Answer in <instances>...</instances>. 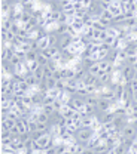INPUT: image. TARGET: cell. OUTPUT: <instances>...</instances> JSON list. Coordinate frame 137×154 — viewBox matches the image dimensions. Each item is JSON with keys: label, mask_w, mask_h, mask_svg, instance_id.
<instances>
[{"label": "cell", "mask_w": 137, "mask_h": 154, "mask_svg": "<svg viewBox=\"0 0 137 154\" xmlns=\"http://www.w3.org/2000/svg\"><path fill=\"white\" fill-rule=\"evenodd\" d=\"M82 154H97V153L94 151V148H88V147H86V148L82 151Z\"/></svg>", "instance_id": "obj_41"}, {"label": "cell", "mask_w": 137, "mask_h": 154, "mask_svg": "<svg viewBox=\"0 0 137 154\" xmlns=\"http://www.w3.org/2000/svg\"><path fill=\"white\" fill-rule=\"evenodd\" d=\"M131 99H133V102H137V92L133 94V98H131Z\"/></svg>", "instance_id": "obj_43"}, {"label": "cell", "mask_w": 137, "mask_h": 154, "mask_svg": "<svg viewBox=\"0 0 137 154\" xmlns=\"http://www.w3.org/2000/svg\"><path fill=\"white\" fill-rule=\"evenodd\" d=\"M38 123H51V116L43 113V111H39V117H38Z\"/></svg>", "instance_id": "obj_13"}, {"label": "cell", "mask_w": 137, "mask_h": 154, "mask_svg": "<svg viewBox=\"0 0 137 154\" xmlns=\"http://www.w3.org/2000/svg\"><path fill=\"white\" fill-rule=\"evenodd\" d=\"M42 2H43V3H46V5H49V3H52L54 0H42Z\"/></svg>", "instance_id": "obj_44"}, {"label": "cell", "mask_w": 137, "mask_h": 154, "mask_svg": "<svg viewBox=\"0 0 137 154\" xmlns=\"http://www.w3.org/2000/svg\"><path fill=\"white\" fill-rule=\"evenodd\" d=\"M136 139H137V132H136Z\"/></svg>", "instance_id": "obj_47"}, {"label": "cell", "mask_w": 137, "mask_h": 154, "mask_svg": "<svg viewBox=\"0 0 137 154\" xmlns=\"http://www.w3.org/2000/svg\"><path fill=\"white\" fill-rule=\"evenodd\" d=\"M39 45H40V52L45 51V49H48V48L51 46V45H49V40H48V36L39 38Z\"/></svg>", "instance_id": "obj_21"}, {"label": "cell", "mask_w": 137, "mask_h": 154, "mask_svg": "<svg viewBox=\"0 0 137 154\" xmlns=\"http://www.w3.org/2000/svg\"><path fill=\"white\" fill-rule=\"evenodd\" d=\"M128 150H130V148H128V147L122 142V144H119L116 148H115V153H116V154H127V151H128Z\"/></svg>", "instance_id": "obj_28"}, {"label": "cell", "mask_w": 137, "mask_h": 154, "mask_svg": "<svg viewBox=\"0 0 137 154\" xmlns=\"http://www.w3.org/2000/svg\"><path fill=\"white\" fill-rule=\"evenodd\" d=\"M12 24H14L12 19H9L8 17H3L2 18V31H11Z\"/></svg>", "instance_id": "obj_9"}, {"label": "cell", "mask_w": 137, "mask_h": 154, "mask_svg": "<svg viewBox=\"0 0 137 154\" xmlns=\"http://www.w3.org/2000/svg\"><path fill=\"white\" fill-rule=\"evenodd\" d=\"M64 107H66V102H63L61 99H55V101H54V108H55V111H61Z\"/></svg>", "instance_id": "obj_30"}, {"label": "cell", "mask_w": 137, "mask_h": 154, "mask_svg": "<svg viewBox=\"0 0 137 154\" xmlns=\"http://www.w3.org/2000/svg\"><path fill=\"white\" fill-rule=\"evenodd\" d=\"M80 62H82L83 68H86V70H90V68H91V67L96 64V62H94L91 58H82V59H80Z\"/></svg>", "instance_id": "obj_20"}, {"label": "cell", "mask_w": 137, "mask_h": 154, "mask_svg": "<svg viewBox=\"0 0 137 154\" xmlns=\"http://www.w3.org/2000/svg\"><path fill=\"white\" fill-rule=\"evenodd\" d=\"M52 74H54V73H52V71H51V70H49V68L45 65V67H43V76H45V80H46V79H51V77H52Z\"/></svg>", "instance_id": "obj_35"}, {"label": "cell", "mask_w": 137, "mask_h": 154, "mask_svg": "<svg viewBox=\"0 0 137 154\" xmlns=\"http://www.w3.org/2000/svg\"><path fill=\"white\" fill-rule=\"evenodd\" d=\"M67 30H69V24H58L57 25V30H55V33L61 36V34H66L67 33Z\"/></svg>", "instance_id": "obj_19"}, {"label": "cell", "mask_w": 137, "mask_h": 154, "mask_svg": "<svg viewBox=\"0 0 137 154\" xmlns=\"http://www.w3.org/2000/svg\"><path fill=\"white\" fill-rule=\"evenodd\" d=\"M83 105H85V99L80 98V96H78V95H73L69 101H67V107L72 108L73 111H79Z\"/></svg>", "instance_id": "obj_2"}, {"label": "cell", "mask_w": 137, "mask_h": 154, "mask_svg": "<svg viewBox=\"0 0 137 154\" xmlns=\"http://www.w3.org/2000/svg\"><path fill=\"white\" fill-rule=\"evenodd\" d=\"M38 55H39V52L30 51V52H27V55H25V61H27V62H33V61L38 59Z\"/></svg>", "instance_id": "obj_22"}, {"label": "cell", "mask_w": 137, "mask_h": 154, "mask_svg": "<svg viewBox=\"0 0 137 154\" xmlns=\"http://www.w3.org/2000/svg\"><path fill=\"white\" fill-rule=\"evenodd\" d=\"M64 76H66V79H76V70L73 67H66L64 68Z\"/></svg>", "instance_id": "obj_16"}, {"label": "cell", "mask_w": 137, "mask_h": 154, "mask_svg": "<svg viewBox=\"0 0 137 154\" xmlns=\"http://www.w3.org/2000/svg\"><path fill=\"white\" fill-rule=\"evenodd\" d=\"M75 95H78V96H80V98H83V99H85L86 96H90V94H88V89L85 88V89H78Z\"/></svg>", "instance_id": "obj_32"}, {"label": "cell", "mask_w": 137, "mask_h": 154, "mask_svg": "<svg viewBox=\"0 0 137 154\" xmlns=\"http://www.w3.org/2000/svg\"><path fill=\"white\" fill-rule=\"evenodd\" d=\"M48 40H49V45H51V46H58L60 36L57 33H49V34H48Z\"/></svg>", "instance_id": "obj_14"}, {"label": "cell", "mask_w": 137, "mask_h": 154, "mask_svg": "<svg viewBox=\"0 0 137 154\" xmlns=\"http://www.w3.org/2000/svg\"><path fill=\"white\" fill-rule=\"evenodd\" d=\"M43 135H45V132H42V131H36V132H33V134H31V138H33L34 141H38V139L42 138Z\"/></svg>", "instance_id": "obj_36"}, {"label": "cell", "mask_w": 137, "mask_h": 154, "mask_svg": "<svg viewBox=\"0 0 137 154\" xmlns=\"http://www.w3.org/2000/svg\"><path fill=\"white\" fill-rule=\"evenodd\" d=\"M125 88H127V85H121V83H118L116 88H115V96H116L118 101H121L122 99V96H124V92H125Z\"/></svg>", "instance_id": "obj_10"}, {"label": "cell", "mask_w": 137, "mask_h": 154, "mask_svg": "<svg viewBox=\"0 0 137 154\" xmlns=\"http://www.w3.org/2000/svg\"><path fill=\"white\" fill-rule=\"evenodd\" d=\"M101 142H104V141H101V139H100V136L96 134L93 138H91V141L88 142V148H96V147H98Z\"/></svg>", "instance_id": "obj_11"}, {"label": "cell", "mask_w": 137, "mask_h": 154, "mask_svg": "<svg viewBox=\"0 0 137 154\" xmlns=\"http://www.w3.org/2000/svg\"><path fill=\"white\" fill-rule=\"evenodd\" d=\"M42 111L46 113V114L52 116L55 113V108H54V104H49V105H42Z\"/></svg>", "instance_id": "obj_26"}, {"label": "cell", "mask_w": 137, "mask_h": 154, "mask_svg": "<svg viewBox=\"0 0 137 154\" xmlns=\"http://www.w3.org/2000/svg\"><path fill=\"white\" fill-rule=\"evenodd\" d=\"M9 62H11V64H12V65H14V67H15V65H18V64H21V62H22V61H21L20 58L17 57V55H15V57L12 58V59H11V61H9Z\"/></svg>", "instance_id": "obj_38"}, {"label": "cell", "mask_w": 137, "mask_h": 154, "mask_svg": "<svg viewBox=\"0 0 137 154\" xmlns=\"http://www.w3.org/2000/svg\"><path fill=\"white\" fill-rule=\"evenodd\" d=\"M94 2H97V3H98V2H101V0H94Z\"/></svg>", "instance_id": "obj_46"}, {"label": "cell", "mask_w": 137, "mask_h": 154, "mask_svg": "<svg viewBox=\"0 0 137 154\" xmlns=\"http://www.w3.org/2000/svg\"><path fill=\"white\" fill-rule=\"evenodd\" d=\"M94 135H96V132L91 128H80L76 134V138H78L79 144H82L83 147H88V142L91 141V138Z\"/></svg>", "instance_id": "obj_1"}, {"label": "cell", "mask_w": 137, "mask_h": 154, "mask_svg": "<svg viewBox=\"0 0 137 154\" xmlns=\"http://www.w3.org/2000/svg\"><path fill=\"white\" fill-rule=\"evenodd\" d=\"M97 108H98V111H100V113H104V111H109V110H112V105H110L109 99H103V98H100Z\"/></svg>", "instance_id": "obj_6"}, {"label": "cell", "mask_w": 137, "mask_h": 154, "mask_svg": "<svg viewBox=\"0 0 137 154\" xmlns=\"http://www.w3.org/2000/svg\"><path fill=\"white\" fill-rule=\"evenodd\" d=\"M20 49H21V51H24L25 54H27V52H30V51H31V48H30V42L27 40L25 43H22V45L20 46Z\"/></svg>", "instance_id": "obj_34"}, {"label": "cell", "mask_w": 137, "mask_h": 154, "mask_svg": "<svg viewBox=\"0 0 137 154\" xmlns=\"http://www.w3.org/2000/svg\"><path fill=\"white\" fill-rule=\"evenodd\" d=\"M124 27H127V28H136L137 27V15L134 17V18H127L125 24H124Z\"/></svg>", "instance_id": "obj_18"}, {"label": "cell", "mask_w": 137, "mask_h": 154, "mask_svg": "<svg viewBox=\"0 0 137 154\" xmlns=\"http://www.w3.org/2000/svg\"><path fill=\"white\" fill-rule=\"evenodd\" d=\"M24 64H25V70H28V71H31V73H34V71L40 67L38 61H33V62H27V61H25Z\"/></svg>", "instance_id": "obj_15"}, {"label": "cell", "mask_w": 137, "mask_h": 154, "mask_svg": "<svg viewBox=\"0 0 137 154\" xmlns=\"http://www.w3.org/2000/svg\"><path fill=\"white\" fill-rule=\"evenodd\" d=\"M11 134H12V136H18V135H21L20 129H18V126H17V125H15V126L11 129Z\"/></svg>", "instance_id": "obj_39"}, {"label": "cell", "mask_w": 137, "mask_h": 154, "mask_svg": "<svg viewBox=\"0 0 137 154\" xmlns=\"http://www.w3.org/2000/svg\"><path fill=\"white\" fill-rule=\"evenodd\" d=\"M60 113L63 114V117H64V119H72V117H73V114H75V111H73L72 108H69V107H67V104H66V107H64V108H63Z\"/></svg>", "instance_id": "obj_17"}, {"label": "cell", "mask_w": 137, "mask_h": 154, "mask_svg": "<svg viewBox=\"0 0 137 154\" xmlns=\"http://www.w3.org/2000/svg\"><path fill=\"white\" fill-rule=\"evenodd\" d=\"M15 125H17V122H15V120H12V119L6 117V119H3V120H2V131H11Z\"/></svg>", "instance_id": "obj_7"}, {"label": "cell", "mask_w": 137, "mask_h": 154, "mask_svg": "<svg viewBox=\"0 0 137 154\" xmlns=\"http://www.w3.org/2000/svg\"><path fill=\"white\" fill-rule=\"evenodd\" d=\"M45 154H57V148L55 147H51V148L45 150Z\"/></svg>", "instance_id": "obj_40"}, {"label": "cell", "mask_w": 137, "mask_h": 154, "mask_svg": "<svg viewBox=\"0 0 137 154\" xmlns=\"http://www.w3.org/2000/svg\"><path fill=\"white\" fill-rule=\"evenodd\" d=\"M121 132L124 135V138H136L137 128L133 125V123H127V125L121 129Z\"/></svg>", "instance_id": "obj_5"}, {"label": "cell", "mask_w": 137, "mask_h": 154, "mask_svg": "<svg viewBox=\"0 0 137 154\" xmlns=\"http://www.w3.org/2000/svg\"><path fill=\"white\" fill-rule=\"evenodd\" d=\"M72 43H73V37L70 36V34H61L60 36V40H58V48L63 51V49H69L70 46H72Z\"/></svg>", "instance_id": "obj_3"}, {"label": "cell", "mask_w": 137, "mask_h": 154, "mask_svg": "<svg viewBox=\"0 0 137 154\" xmlns=\"http://www.w3.org/2000/svg\"><path fill=\"white\" fill-rule=\"evenodd\" d=\"M34 76L38 77V80H39V82L45 80V76H43V67H39V68L34 71Z\"/></svg>", "instance_id": "obj_31"}, {"label": "cell", "mask_w": 137, "mask_h": 154, "mask_svg": "<svg viewBox=\"0 0 137 154\" xmlns=\"http://www.w3.org/2000/svg\"><path fill=\"white\" fill-rule=\"evenodd\" d=\"M38 131V122H28V132L33 134Z\"/></svg>", "instance_id": "obj_33"}, {"label": "cell", "mask_w": 137, "mask_h": 154, "mask_svg": "<svg viewBox=\"0 0 137 154\" xmlns=\"http://www.w3.org/2000/svg\"><path fill=\"white\" fill-rule=\"evenodd\" d=\"M133 67H134V68H136V71H137V64H136V65H133Z\"/></svg>", "instance_id": "obj_45"}, {"label": "cell", "mask_w": 137, "mask_h": 154, "mask_svg": "<svg viewBox=\"0 0 137 154\" xmlns=\"http://www.w3.org/2000/svg\"><path fill=\"white\" fill-rule=\"evenodd\" d=\"M55 2H61V0H55Z\"/></svg>", "instance_id": "obj_48"}, {"label": "cell", "mask_w": 137, "mask_h": 154, "mask_svg": "<svg viewBox=\"0 0 137 154\" xmlns=\"http://www.w3.org/2000/svg\"><path fill=\"white\" fill-rule=\"evenodd\" d=\"M113 42H115V37H110V36L104 40V43H109V45H113Z\"/></svg>", "instance_id": "obj_42"}, {"label": "cell", "mask_w": 137, "mask_h": 154, "mask_svg": "<svg viewBox=\"0 0 137 154\" xmlns=\"http://www.w3.org/2000/svg\"><path fill=\"white\" fill-rule=\"evenodd\" d=\"M52 77H54L57 82H58V80H63V79H66V76H64V68H58L57 71H54Z\"/></svg>", "instance_id": "obj_27"}, {"label": "cell", "mask_w": 137, "mask_h": 154, "mask_svg": "<svg viewBox=\"0 0 137 154\" xmlns=\"http://www.w3.org/2000/svg\"><path fill=\"white\" fill-rule=\"evenodd\" d=\"M93 122H94V117H91V116L83 117V119H82V128H91Z\"/></svg>", "instance_id": "obj_24"}, {"label": "cell", "mask_w": 137, "mask_h": 154, "mask_svg": "<svg viewBox=\"0 0 137 154\" xmlns=\"http://www.w3.org/2000/svg\"><path fill=\"white\" fill-rule=\"evenodd\" d=\"M54 101H55V98H52V96H46L45 99H43V104L42 105H49V104H54Z\"/></svg>", "instance_id": "obj_37"}, {"label": "cell", "mask_w": 137, "mask_h": 154, "mask_svg": "<svg viewBox=\"0 0 137 154\" xmlns=\"http://www.w3.org/2000/svg\"><path fill=\"white\" fill-rule=\"evenodd\" d=\"M121 74L125 77V80H127V83H128V82L134 80V76H136V68H134L133 65H128V64H127V65L122 68Z\"/></svg>", "instance_id": "obj_4"}, {"label": "cell", "mask_w": 137, "mask_h": 154, "mask_svg": "<svg viewBox=\"0 0 137 154\" xmlns=\"http://www.w3.org/2000/svg\"><path fill=\"white\" fill-rule=\"evenodd\" d=\"M88 73H91V74H94V76H100V73H101V68H100V64L98 62H96L90 70H88Z\"/></svg>", "instance_id": "obj_25"}, {"label": "cell", "mask_w": 137, "mask_h": 154, "mask_svg": "<svg viewBox=\"0 0 137 154\" xmlns=\"http://www.w3.org/2000/svg\"><path fill=\"white\" fill-rule=\"evenodd\" d=\"M98 80L97 76H94V74H91V73H88L86 76H85V79H83V82H85V85L86 86H91V85H96Z\"/></svg>", "instance_id": "obj_12"}, {"label": "cell", "mask_w": 137, "mask_h": 154, "mask_svg": "<svg viewBox=\"0 0 137 154\" xmlns=\"http://www.w3.org/2000/svg\"><path fill=\"white\" fill-rule=\"evenodd\" d=\"M109 11L112 12V15L113 17H116V15H121L122 14V8H121V2L119 0H115L112 5H110V8H109Z\"/></svg>", "instance_id": "obj_8"}, {"label": "cell", "mask_w": 137, "mask_h": 154, "mask_svg": "<svg viewBox=\"0 0 137 154\" xmlns=\"http://www.w3.org/2000/svg\"><path fill=\"white\" fill-rule=\"evenodd\" d=\"M38 62H39V65L40 67H45V65H48V62H49V59L45 57L42 52H39V55H38V59H36Z\"/></svg>", "instance_id": "obj_23"}, {"label": "cell", "mask_w": 137, "mask_h": 154, "mask_svg": "<svg viewBox=\"0 0 137 154\" xmlns=\"http://www.w3.org/2000/svg\"><path fill=\"white\" fill-rule=\"evenodd\" d=\"M106 31H107V36L118 38V27H116V25H112V27H109Z\"/></svg>", "instance_id": "obj_29"}]
</instances>
